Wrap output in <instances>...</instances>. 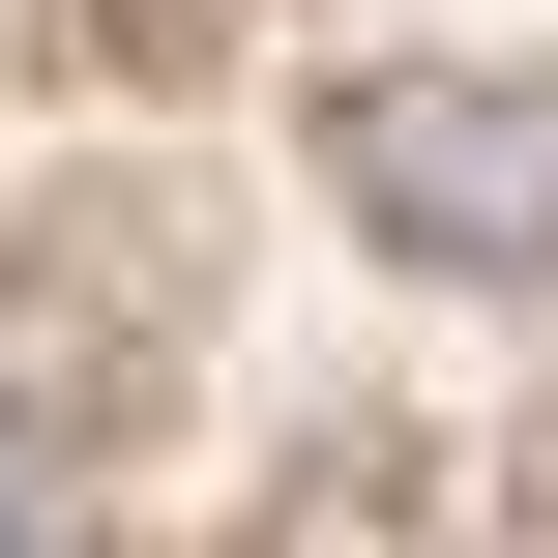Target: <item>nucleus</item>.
<instances>
[{"instance_id":"nucleus-1","label":"nucleus","mask_w":558,"mask_h":558,"mask_svg":"<svg viewBox=\"0 0 558 558\" xmlns=\"http://www.w3.org/2000/svg\"><path fill=\"white\" fill-rule=\"evenodd\" d=\"M324 177H353V235H412V265H558V88L412 59V88L324 118Z\"/></svg>"},{"instance_id":"nucleus-2","label":"nucleus","mask_w":558,"mask_h":558,"mask_svg":"<svg viewBox=\"0 0 558 558\" xmlns=\"http://www.w3.org/2000/svg\"><path fill=\"white\" fill-rule=\"evenodd\" d=\"M29 530H59V471H29V412H0V558H29Z\"/></svg>"}]
</instances>
